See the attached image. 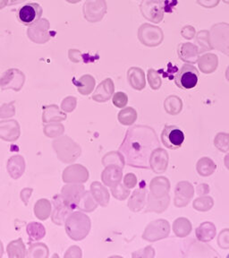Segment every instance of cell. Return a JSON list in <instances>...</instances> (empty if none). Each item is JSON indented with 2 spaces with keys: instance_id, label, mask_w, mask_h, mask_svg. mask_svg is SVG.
Returning a JSON list of instances; mask_svg holds the SVG:
<instances>
[{
  "instance_id": "cell-1",
  "label": "cell",
  "mask_w": 229,
  "mask_h": 258,
  "mask_svg": "<svg viewBox=\"0 0 229 258\" xmlns=\"http://www.w3.org/2000/svg\"><path fill=\"white\" fill-rule=\"evenodd\" d=\"M160 144L153 128L145 126L132 127L119 147L125 163L135 168L150 169L152 154Z\"/></svg>"
},
{
  "instance_id": "cell-2",
  "label": "cell",
  "mask_w": 229,
  "mask_h": 258,
  "mask_svg": "<svg viewBox=\"0 0 229 258\" xmlns=\"http://www.w3.org/2000/svg\"><path fill=\"white\" fill-rule=\"evenodd\" d=\"M66 232L71 240L80 241L84 240L90 230V218L81 211L73 212L65 223Z\"/></svg>"
},
{
  "instance_id": "cell-3",
  "label": "cell",
  "mask_w": 229,
  "mask_h": 258,
  "mask_svg": "<svg viewBox=\"0 0 229 258\" xmlns=\"http://www.w3.org/2000/svg\"><path fill=\"white\" fill-rule=\"evenodd\" d=\"M52 146L58 158L64 163L76 162L81 154V146L68 136L56 138L52 143Z\"/></svg>"
},
{
  "instance_id": "cell-4",
  "label": "cell",
  "mask_w": 229,
  "mask_h": 258,
  "mask_svg": "<svg viewBox=\"0 0 229 258\" xmlns=\"http://www.w3.org/2000/svg\"><path fill=\"white\" fill-rule=\"evenodd\" d=\"M210 41L212 49L220 50L229 56V24L216 23L210 31Z\"/></svg>"
},
{
  "instance_id": "cell-5",
  "label": "cell",
  "mask_w": 229,
  "mask_h": 258,
  "mask_svg": "<svg viewBox=\"0 0 229 258\" xmlns=\"http://www.w3.org/2000/svg\"><path fill=\"white\" fill-rule=\"evenodd\" d=\"M199 72L197 68L190 64L184 65L175 76V85L183 90H190L197 86Z\"/></svg>"
},
{
  "instance_id": "cell-6",
  "label": "cell",
  "mask_w": 229,
  "mask_h": 258,
  "mask_svg": "<svg viewBox=\"0 0 229 258\" xmlns=\"http://www.w3.org/2000/svg\"><path fill=\"white\" fill-rule=\"evenodd\" d=\"M140 7L144 18L152 23H159L164 18L165 5L161 0H144Z\"/></svg>"
},
{
  "instance_id": "cell-7",
  "label": "cell",
  "mask_w": 229,
  "mask_h": 258,
  "mask_svg": "<svg viewBox=\"0 0 229 258\" xmlns=\"http://www.w3.org/2000/svg\"><path fill=\"white\" fill-rule=\"evenodd\" d=\"M139 40L144 45L147 47H157L160 45L164 40V33L161 28L152 25L150 23H144L138 32Z\"/></svg>"
},
{
  "instance_id": "cell-8",
  "label": "cell",
  "mask_w": 229,
  "mask_h": 258,
  "mask_svg": "<svg viewBox=\"0 0 229 258\" xmlns=\"http://www.w3.org/2000/svg\"><path fill=\"white\" fill-rule=\"evenodd\" d=\"M42 11V7L38 3H27L19 8L17 18L23 25L32 26L41 18Z\"/></svg>"
},
{
  "instance_id": "cell-9",
  "label": "cell",
  "mask_w": 229,
  "mask_h": 258,
  "mask_svg": "<svg viewBox=\"0 0 229 258\" xmlns=\"http://www.w3.org/2000/svg\"><path fill=\"white\" fill-rule=\"evenodd\" d=\"M52 204V222L59 226L65 225L67 219L74 212V210L65 202L61 195H55Z\"/></svg>"
},
{
  "instance_id": "cell-10",
  "label": "cell",
  "mask_w": 229,
  "mask_h": 258,
  "mask_svg": "<svg viewBox=\"0 0 229 258\" xmlns=\"http://www.w3.org/2000/svg\"><path fill=\"white\" fill-rule=\"evenodd\" d=\"M161 140L162 144L168 149H178L184 143V133L179 127L166 126L162 131Z\"/></svg>"
},
{
  "instance_id": "cell-11",
  "label": "cell",
  "mask_w": 229,
  "mask_h": 258,
  "mask_svg": "<svg viewBox=\"0 0 229 258\" xmlns=\"http://www.w3.org/2000/svg\"><path fill=\"white\" fill-rule=\"evenodd\" d=\"M84 192H85V188L83 185L78 183H69L68 185L63 186L60 195L63 197L65 202L73 210H76Z\"/></svg>"
},
{
  "instance_id": "cell-12",
  "label": "cell",
  "mask_w": 229,
  "mask_h": 258,
  "mask_svg": "<svg viewBox=\"0 0 229 258\" xmlns=\"http://www.w3.org/2000/svg\"><path fill=\"white\" fill-rule=\"evenodd\" d=\"M62 179L65 183L82 184L89 179V172L81 164H72L64 170Z\"/></svg>"
},
{
  "instance_id": "cell-13",
  "label": "cell",
  "mask_w": 229,
  "mask_h": 258,
  "mask_svg": "<svg viewBox=\"0 0 229 258\" xmlns=\"http://www.w3.org/2000/svg\"><path fill=\"white\" fill-rule=\"evenodd\" d=\"M21 136V127L15 120L0 122V138L5 142H15Z\"/></svg>"
},
{
  "instance_id": "cell-14",
  "label": "cell",
  "mask_w": 229,
  "mask_h": 258,
  "mask_svg": "<svg viewBox=\"0 0 229 258\" xmlns=\"http://www.w3.org/2000/svg\"><path fill=\"white\" fill-rule=\"evenodd\" d=\"M6 170L14 180L22 177L25 172V161L22 155H14L7 161Z\"/></svg>"
},
{
  "instance_id": "cell-15",
  "label": "cell",
  "mask_w": 229,
  "mask_h": 258,
  "mask_svg": "<svg viewBox=\"0 0 229 258\" xmlns=\"http://www.w3.org/2000/svg\"><path fill=\"white\" fill-rule=\"evenodd\" d=\"M199 49L191 42H185L178 46V56L184 62L196 63L199 59Z\"/></svg>"
},
{
  "instance_id": "cell-16",
  "label": "cell",
  "mask_w": 229,
  "mask_h": 258,
  "mask_svg": "<svg viewBox=\"0 0 229 258\" xmlns=\"http://www.w3.org/2000/svg\"><path fill=\"white\" fill-rule=\"evenodd\" d=\"M121 178V169L117 167V165H108L102 173V181L105 183V185L111 187L118 185Z\"/></svg>"
},
{
  "instance_id": "cell-17",
  "label": "cell",
  "mask_w": 229,
  "mask_h": 258,
  "mask_svg": "<svg viewBox=\"0 0 229 258\" xmlns=\"http://www.w3.org/2000/svg\"><path fill=\"white\" fill-rule=\"evenodd\" d=\"M6 252L9 258H24L27 257V250L22 239L11 241L6 247Z\"/></svg>"
},
{
  "instance_id": "cell-18",
  "label": "cell",
  "mask_w": 229,
  "mask_h": 258,
  "mask_svg": "<svg viewBox=\"0 0 229 258\" xmlns=\"http://www.w3.org/2000/svg\"><path fill=\"white\" fill-rule=\"evenodd\" d=\"M52 213V204L50 200L41 198L38 200L34 205V214L40 221H46Z\"/></svg>"
},
{
  "instance_id": "cell-19",
  "label": "cell",
  "mask_w": 229,
  "mask_h": 258,
  "mask_svg": "<svg viewBox=\"0 0 229 258\" xmlns=\"http://www.w3.org/2000/svg\"><path fill=\"white\" fill-rule=\"evenodd\" d=\"M90 193L98 204L102 206H106L108 204L109 195L108 190L99 182H93L90 185Z\"/></svg>"
},
{
  "instance_id": "cell-20",
  "label": "cell",
  "mask_w": 229,
  "mask_h": 258,
  "mask_svg": "<svg viewBox=\"0 0 229 258\" xmlns=\"http://www.w3.org/2000/svg\"><path fill=\"white\" fill-rule=\"evenodd\" d=\"M218 57L215 54H205L198 59L199 68L201 71L205 74H211L217 69L218 67Z\"/></svg>"
},
{
  "instance_id": "cell-21",
  "label": "cell",
  "mask_w": 229,
  "mask_h": 258,
  "mask_svg": "<svg viewBox=\"0 0 229 258\" xmlns=\"http://www.w3.org/2000/svg\"><path fill=\"white\" fill-rule=\"evenodd\" d=\"M128 81L133 88L136 90H142L145 87V77L142 69L138 68H131L128 71Z\"/></svg>"
},
{
  "instance_id": "cell-22",
  "label": "cell",
  "mask_w": 229,
  "mask_h": 258,
  "mask_svg": "<svg viewBox=\"0 0 229 258\" xmlns=\"http://www.w3.org/2000/svg\"><path fill=\"white\" fill-rule=\"evenodd\" d=\"M114 87L110 79L104 81L95 91L93 99L97 101H106L112 95Z\"/></svg>"
},
{
  "instance_id": "cell-23",
  "label": "cell",
  "mask_w": 229,
  "mask_h": 258,
  "mask_svg": "<svg viewBox=\"0 0 229 258\" xmlns=\"http://www.w3.org/2000/svg\"><path fill=\"white\" fill-rule=\"evenodd\" d=\"M26 232L32 241H39L42 240L46 235L45 227L40 222H32L28 223L26 226Z\"/></svg>"
},
{
  "instance_id": "cell-24",
  "label": "cell",
  "mask_w": 229,
  "mask_h": 258,
  "mask_svg": "<svg viewBox=\"0 0 229 258\" xmlns=\"http://www.w3.org/2000/svg\"><path fill=\"white\" fill-rule=\"evenodd\" d=\"M97 205H98V203L95 201L94 197L92 196L91 193L85 191L78 203L77 209H79L81 212L91 213L97 208Z\"/></svg>"
},
{
  "instance_id": "cell-25",
  "label": "cell",
  "mask_w": 229,
  "mask_h": 258,
  "mask_svg": "<svg viewBox=\"0 0 229 258\" xmlns=\"http://www.w3.org/2000/svg\"><path fill=\"white\" fill-rule=\"evenodd\" d=\"M67 119V115L62 113L57 107L51 106L45 109L42 120L44 123L59 122Z\"/></svg>"
},
{
  "instance_id": "cell-26",
  "label": "cell",
  "mask_w": 229,
  "mask_h": 258,
  "mask_svg": "<svg viewBox=\"0 0 229 258\" xmlns=\"http://www.w3.org/2000/svg\"><path fill=\"white\" fill-rule=\"evenodd\" d=\"M50 250L44 243H32L27 251V258H48Z\"/></svg>"
},
{
  "instance_id": "cell-27",
  "label": "cell",
  "mask_w": 229,
  "mask_h": 258,
  "mask_svg": "<svg viewBox=\"0 0 229 258\" xmlns=\"http://www.w3.org/2000/svg\"><path fill=\"white\" fill-rule=\"evenodd\" d=\"M196 43L198 44L197 47L200 53H202L206 50H212L210 41V32L206 30L198 32L196 34Z\"/></svg>"
},
{
  "instance_id": "cell-28",
  "label": "cell",
  "mask_w": 229,
  "mask_h": 258,
  "mask_svg": "<svg viewBox=\"0 0 229 258\" xmlns=\"http://www.w3.org/2000/svg\"><path fill=\"white\" fill-rule=\"evenodd\" d=\"M44 135L49 138H58L63 136L65 133V127L61 123L51 122L46 125L43 129Z\"/></svg>"
},
{
  "instance_id": "cell-29",
  "label": "cell",
  "mask_w": 229,
  "mask_h": 258,
  "mask_svg": "<svg viewBox=\"0 0 229 258\" xmlns=\"http://www.w3.org/2000/svg\"><path fill=\"white\" fill-rule=\"evenodd\" d=\"M136 118H137V113L135 109H132V108L123 109L118 115V119L120 123L126 126L134 124Z\"/></svg>"
},
{
  "instance_id": "cell-30",
  "label": "cell",
  "mask_w": 229,
  "mask_h": 258,
  "mask_svg": "<svg viewBox=\"0 0 229 258\" xmlns=\"http://www.w3.org/2000/svg\"><path fill=\"white\" fill-rule=\"evenodd\" d=\"M165 108L168 113H178L182 109V101L176 96H170L165 101Z\"/></svg>"
},
{
  "instance_id": "cell-31",
  "label": "cell",
  "mask_w": 229,
  "mask_h": 258,
  "mask_svg": "<svg viewBox=\"0 0 229 258\" xmlns=\"http://www.w3.org/2000/svg\"><path fill=\"white\" fill-rule=\"evenodd\" d=\"M105 166H108V165H119V166H124V158L122 156L120 153H110V154H106L104 156L103 160H102Z\"/></svg>"
},
{
  "instance_id": "cell-32",
  "label": "cell",
  "mask_w": 229,
  "mask_h": 258,
  "mask_svg": "<svg viewBox=\"0 0 229 258\" xmlns=\"http://www.w3.org/2000/svg\"><path fill=\"white\" fill-rule=\"evenodd\" d=\"M148 80L150 86L153 90H157L161 86L160 77H158L157 73L153 69H150L148 71Z\"/></svg>"
},
{
  "instance_id": "cell-33",
  "label": "cell",
  "mask_w": 229,
  "mask_h": 258,
  "mask_svg": "<svg viewBox=\"0 0 229 258\" xmlns=\"http://www.w3.org/2000/svg\"><path fill=\"white\" fill-rule=\"evenodd\" d=\"M82 79L83 80L81 83L80 91L82 92V94H88L92 90V87L94 86V80L90 77H83Z\"/></svg>"
},
{
  "instance_id": "cell-34",
  "label": "cell",
  "mask_w": 229,
  "mask_h": 258,
  "mask_svg": "<svg viewBox=\"0 0 229 258\" xmlns=\"http://www.w3.org/2000/svg\"><path fill=\"white\" fill-rule=\"evenodd\" d=\"M127 96L124 92H117L113 97V103L117 108H124L127 104Z\"/></svg>"
},
{
  "instance_id": "cell-35",
  "label": "cell",
  "mask_w": 229,
  "mask_h": 258,
  "mask_svg": "<svg viewBox=\"0 0 229 258\" xmlns=\"http://www.w3.org/2000/svg\"><path fill=\"white\" fill-rule=\"evenodd\" d=\"M112 194L116 198L119 200L126 199V197L128 196L129 192L126 190L125 187H123V186H115V188L112 187Z\"/></svg>"
},
{
  "instance_id": "cell-36",
  "label": "cell",
  "mask_w": 229,
  "mask_h": 258,
  "mask_svg": "<svg viewBox=\"0 0 229 258\" xmlns=\"http://www.w3.org/2000/svg\"><path fill=\"white\" fill-rule=\"evenodd\" d=\"M82 253L81 249L77 246H72L68 249L67 253L64 255L65 258H81Z\"/></svg>"
},
{
  "instance_id": "cell-37",
  "label": "cell",
  "mask_w": 229,
  "mask_h": 258,
  "mask_svg": "<svg viewBox=\"0 0 229 258\" xmlns=\"http://www.w3.org/2000/svg\"><path fill=\"white\" fill-rule=\"evenodd\" d=\"M195 34H196L195 29L191 25H185L181 30V35L186 40H192L193 37L195 36Z\"/></svg>"
},
{
  "instance_id": "cell-38",
  "label": "cell",
  "mask_w": 229,
  "mask_h": 258,
  "mask_svg": "<svg viewBox=\"0 0 229 258\" xmlns=\"http://www.w3.org/2000/svg\"><path fill=\"white\" fill-rule=\"evenodd\" d=\"M220 0H197L198 5L205 8H214L220 4Z\"/></svg>"
},
{
  "instance_id": "cell-39",
  "label": "cell",
  "mask_w": 229,
  "mask_h": 258,
  "mask_svg": "<svg viewBox=\"0 0 229 258\" xmlns=\"http://www.w3.org/2000/svg\"><path fill=\"white\" fill-rule=\"evenodd\" d=\"M32 192H33V188H31V187L23 188V190L21 191V195H20V196H21V199H22V201H23L25 205H27L28 201L30 199Z\"/></svg>"
},
{
  "instance_id": "cell-40",
  "label": "cell",
  "mask_w": 229,
  "mask_h": 258,
  "mask_svg": "<svg viewBox=\"0 0 229 258\" xmlns=\"http://www.w3.org/2000/svg\"><path fill=\"white\" fill-rule=\"evenodd\" d=\"M62 107H63V109L65 111L71 112L75 109V107H76V101H75L74 99H71V98L67 99V100L64 101Z\"/></svg>"
},
{
  "instance_id": "cell-41",
  "label": "cell",
  "mask_w": 229,
  "mask_h": 258,
  "mask_svg": "<svg viewBox=\"0 0 229 258\" xmlns=\"http://www.w3.org/2000/svg\"><path fill=\"white\" fill-rule=\"evenodd\" d=\"M136 183V177L134 174H127L125 177V185L128 188H132L135 186Z\"/></svg>"
},
{
  "instance_id": "cell-42",
  "label": "cell",
  "mask_w": 229,
  "mask_h": 258,
  "mask_svg": "<svg viewBox=\"0 0 229 258\" xmlns=\"http://www.w3.org/2000/svg\"><path fill=\"white\" fill-rule=\"evenodd\" d=\"M4 254V247H3V243L0 241V258L3 257Z\"/></svg>"
},
{
  "instance_id": "cell-43",
  "label": "cell",
  "mask_w": 229,
  "mask_h": 258,
  "mask_svg": "<svg viewBox=\"0 0 229 258\" xmlns=\"http://www.w3.org/2000/svg\"><path fill=\"white\" fill-rule=\"evenodd\" d=\"M227 78H228V80L229 81V67L228 68V70H227Z\"/></svg>"
},
{
  "instance_id": "cell-44",
  "label": "cell",
  "mask_w": 229,
  "mask_h": 258,
  "mask_svg": "<svg viewBox=\"0 0 229 258\" xmlns=\"http://www.w3.org/2000/svg\"><path fill=\"white\" fill-rule=\"evenodd\" d=\"M226 4H229V0H223Z\"/></svg>"
},
{
  "instance_id": "cell-45",
  "label": "cell",
  "mask_w": 229,
  "mask_h": 258,
  "mask_svg": "<svg viewBox=\"0 0 229 258\" xmlns=\"http://www.w3.org/2000/svg\"><path fill=\"white\" fill-rule=\"evenodd\" d=\"M161 1H163V2H165V0H161Z\"/></svg>"
}]
</instances>
